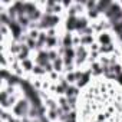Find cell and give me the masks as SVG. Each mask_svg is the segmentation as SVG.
Listing matches in <instances>:
<instances>
[{"label": "cell", "instance_id": "6", "mask_svg": "<svg viewBox=\"0 0 122 122\" xmlns=\"http://www.w3.org/2000/svg\"><path fill=\"white\" fill-rule=\"evenodd\" d=\"M65 79L68 81V83H69V85H76V82H78L76 71H73V72H66V75H65Z\"/></svg>", "mask_w": 122, "mask_h": 122}, {"label": "cell", "instance_id": "2", "mask_svg": "<svg viewBox=\"0 0 122 122\" xmlns=\"http://www.w3.org/2000/svg\"><path fill=\"white\" fill-rule=\"evenodd\" d=\"M96 42H98L101 46H106V45L113 43V37L111 36L109 32H102V33L96 35Z\"/></svg>", "mask_w": 122, "mask_h": 122}, {"label": "cell", "instance_id": "3", "mask_svg": "<svg viewBox=\"0 0 122 122\" xmlns=\"http://www.w3.org/2000/svg\"><path fill=\"white\" fill-rule=\"evenodd\" d=\"M60 46H63L66 49L73 47V33H69V32L63 33V36L60 37Z\"/></svg>", "mask_w": 122, "mask_h": 122}, {"label": "cell", "instance_id": "7", "mask_svg": "<svg viewBox=\"0 0 122 122\" xmlns=\"http://www.w3.org/2000/svg\"><path fill=\"white\" fill-rule=\"evenodd\" d=\"M32 73L35 75V76H39V78H42V76H47V73H46V71L42 68V66H39V65H35V68H33V71H32Z\"/></svg>", "mask_w": 122, "mask_h": 122}, {"label": "cell", "instance_id": "5", "mask_svg": "<svg viewBox=\"0 0 122 122\" xmlns=\"http://www.w3.org/2000/svg\"><path fill=\"white\" fill-rule=\"evenodd\" d=\"M53 71L57 72V73L65 71V60H63V57H57L53 62Z\"/></svg>", "mask_w": 122, "mask_h": 122}, {"label": "cell", "instance_id": "1", "mask_svg": "<svg viewBox=\"0 0 122 122\" xmlns=\"http://www.w3.org/2000/svg\"><path fill=\"white\" fill-rule=\"evenodd\" d=\"M30 106H32L30 101H29L26 96H23V98H20V99H19V102H17V103H16V105L12 108V113H13L16 118H19V119H23V118L29 116Z\"/></svg>", "mask_w": 122, "mask_h": 122}, {"label": "cell", "instance_id": "4", "mask_svg": "<svg viewBox=\"0 0 122 122\" xmlns=\"http://www.w3.org/2000/svg\"><path fill=\"white\" fill-rule=\"evenodd\" d=\"M20 65H22V69H23L25 73H26V72H32L36 63H35V60H33L32 57H29V59L23 60V62H20Z\"/></svg>", "mask_w": 122, "mask_h": 122}]
</instances>
